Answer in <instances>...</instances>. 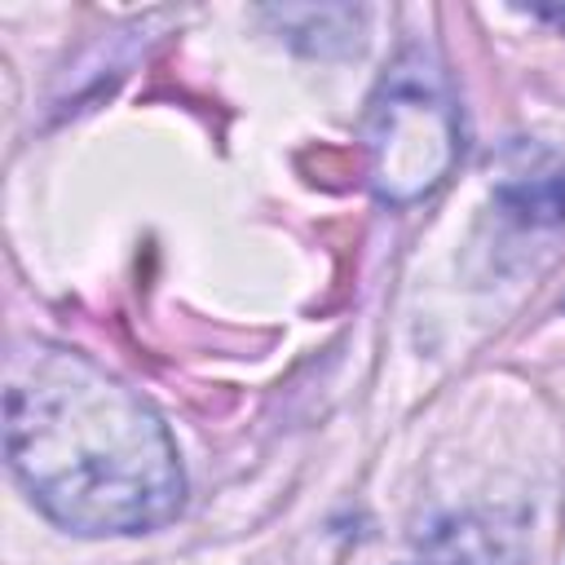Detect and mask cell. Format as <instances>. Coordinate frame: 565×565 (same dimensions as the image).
Returning a JSON list of instances; mask_svg holds the SVG:
<instances>
[{
  "instance_id": "6da1fadb",
  "label": "cell",
  "mask_w": 565,
  "mask_h": 565,
  "mask_svg": "<svg viewBox=\"0 0 565 565\" xmlns=\"http://www.w3.org/2000/svg\"><path fill=\"white\" fill-rule=\"evenodd\" d=\"M4 455L26 499L84 539L159 530L185 503V468L154 406L66 349L13 362Z\"/></svg>"
},
{
  "instance_id": "7a4b0ae2",
  "label": "cell",
  "mask_w": 565,
  "mask_h": 565,
  "mask_svg": "<svg viewBox=\"0 0 565 565\" xmlns=\"http://www.w3.org/2000/svg\"><path fill=\"white\" fill-rule=\"evenodd\" d=\"M366 181L384 203H415L433 194L459 163V106L441 66L406 53L380 79L366 110Z\"/></svg>"
}]
</instances>
